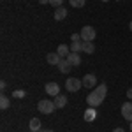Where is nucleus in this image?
<instances>
[{
    "instance_id": "obj_5",
    "label": "nucleus",
    "mask_w": 132,
    "mask_h": 132,
    "mask_svg": "<svg viewBox=\"0 0 132 132\" xmlns=\"http://www.w3.org/2000/svg\"><path fill=\"white\" fill-rule=\"evenodd\" d=\"M44 90H46L48 95H53V99H55L56 95H60V85H58V83H55V81H50V83H46Z\"/></svg>"
},
{
    "instance_id": "obj_30",
    "label": "nucleus",
    "mask_w": 132,
    "mask_h": 132,
    "mask_svg": "<svg viewBox=\"0 0 132 132\" xmlns=\"http://www.w3.org/2000/svg\"><path fill=\"white\" fill-rule=\"evenodd\" d=\"M102 2H109V0H102Z\"/></svg>"
},
{
    "instance_id": "obj_25",
    "label": "nucleus",
    "mask_w": 132,
    "mask_h": 132,
    "mask_svg": "<svg viewBox=\"0 0 132 132\" xmlns=\"http://www.w3.org/2000/svg\"><path fill=\"white\" fill-rule=\"evenodd\" d=\"M113 132H125V130H123L122 127H116V129H114V130H113Z\"/></svg>"
},
{
    "instance_id": "obj_8",
    "label": "nucleus",
    "mask_w": 132,
    "mask_h": 132,
    "mask_svg": "<svg viewBox=\"0 0 132 132\" xmlns=\"http://www.w3.org/2000/svg\"><path fill=\"white\" fill-rule=\"evenodd\" d=\"M67 62L71 63L72 67H78V65H81V58H79V53H69L67 55Z\"/></svg>"
},
{
    "instance_id": "obj_18",
    "label": "nucleus",
    "mask_w": 132,
    "mask_h": 132,
    "mask_svg": "<svg viewBox=\"0 0 132 132\" xmlns=\"http://www.w3.org/2000/svg\"><path fill=\"white\" fill-rule=\"evenodd\" d=\"M9 106H11L9 97H7V95H2V97H0V109H7Z\"/></svg>"
},
{
    "instance_id": "obj_27",
    "label": "nucleus",
    "mask_w": 132,
    "mask_h": 132,
    "mask_svg": "<svg viewBox=\"0 0 132 132\" xmlns=\"http://www.w3.org/2000/svg\"><path fill=\"white\" fill-rule=\"evenodd\" d=\"M41 132H53L51 129H46V130H41Z\"/></svg>"
},
{
    "instance_id": "obj_7",
    "label": "nucleus",
    "mask_w": 132,
    "mask_h": 132,
    "mask_svg": "<svg viewBox=\"0 0 132 132\" xmlns=\"http://www.w3.org/2000/svg\"><path fill=\"white\" fill-rule=\"evenodd\" d=\"M122 116L127 122H132V102H125L122 106Z\"/></svg>"
},
{
    "instance_id": "obj_2",
    "label": "nucleus",
    "mask_w": 132,
    "mask_h": 132,
    "mask_svg": "<svg viewBox=\"0 0 132 132\" xmlns=\"http://www.w3.org/2000/svg\"><path fill=\"white\" fill-rule=\"evenodd\" d=\"M37 109H39L42 114H51V113L56 109V106H55V102H53V101L44 99V101H39V104H37Z\"/></svg>"
},
{
    "instance_id": "obj_15",
    "label": "nucleus",
    "mask_w": 132,
    "mask_h": 132,
    "mask_svg": "<svg viewBox=\"0 0 132 132\" xmlns=\"http://www.w3.org/2000/svg\"><path fill=\"white\" fill-rule=\"evenodd\" d=\"M56 53L60 55L62 58H67V55L71 53V46H67V44H60L58 50H56Z\"/></svg>"
},
{
    "instance_id": "obj_9",
    "label": "nucleus",
    "mask_w": 132,
    "mask_h": 132,
    "mask_svg": "<svg viewBox=\"0 0 132 132\" xmlns=\"http://www.w3.org/2000/svg\"><path fill=\"white\" fill-rule=\"evenodd\" d=\"M83 118H85V122H95V118H97V111H95V108H88V109H85V114H83Z\"/></svg>"
},
{
    "instance_id": "obj_11",
    "label": "nucleus",
    "mask_w": 132,
    "mask_h": 132,
    "mask_svg": "<svg viewBox=\"0 0 132 132\" xmlns=\"http://www.w3.org/2000/svg\"><path fill=\"white\" fill-rule=\"evenodd\" d=\"M53 102H55L56 109H62V108L67 106V95H56V97L53 99Z\"/></svg>"
},
{
    "instance_id": "obj_24",
    "label": "nucleus",
    "mask_w": 132,
    "mask_h": 132,
    "mask_svg": "<svg viewBox=\"0 0 132 132\" xmlns=\"http://www.w3.org/2000/svg\"><path fill=\"white\" fill-rule=\"evenodd\" d=\"M5 86H7V83H5V81L0 83V88H2V90H5Z\"/></svg>"
},
{
    "instance_id": "obj_14",
    "label": "nucleus",
    "mask_w": 132,
    "mask_h": 132,
    "mask_svg": "<svg viewBox=\"0 0 132 132\" xmlns=\"http://www.w3.org/2000/svg\"><path fill=\"white\" fill-rule=\"evenodd\" d=\"M41 120L39 118H32L30 123H28V127H30V130L32 132H41Z\"/></svg>"
},
{
    "instance_id": "obj_10",
    "label": "nucleus",
    "mask_w": 132,
    "mask_h": 132,
    "mask_svg": "<svg viewBox=\"0 0 132 132\" xmlns=\"http://www.w3.org/2000/svg\"><path fill=\"white\" fill-rule=\"evenodd\" d=\"M46 60H48V63L50 65H58L62 62V56L55 51V53H48V56H46Z\"/></svg>"
},
{
    "instance_id": "obj_28",
    "label": "nucleus",
    "mask_w": 132,
    "mask_h": 132,
    "mask_svg": "<svg viewBox=\"0 0 132 132\" xmlns=\"http://www.w3.org/2000/svg\"><path fill=\"white\" fill-rule=\"evenodd\" d=\"M129 28H130V32H132V21H130V23H129Z\"/></svg>"
},
{
    "instance_id": "obj_23",
    "label": "nucleus",
    "mask_w": 132,
    "mask_h": 132,
    "mask_svg": "<svg viewBox=\"0 0 132 132\" xmlns=\"http://www.w3.org/2000/svg\"><path fill=\"white\" fill-rule=\"evenodd\" d=\"M127 97L132 101V88H129V90H127Z\"/></svg>"
},
{
    "instance_id": "obj_29",
    "label": "nucleus",
    "mask_w": 132,
    "mask_h": 132,
    "mask_svg": "<svg viewBox=\"0 0 132 132\" xmlns=\"http://www.w3.org/2000/svg\"><path fill=\"white\" fill-rule=\"evenodd\" d=\"M130 132H132V122H130Z\"/></svg>"
},
{
    "instance_id": "obj_12",
    "label": "nucleus",
    "mask_w": 132,
    "mask_h": 132,
    "mask_svg": "<svg viewBox=\"0 0 132 132\" xmlns=\"http://www.w3.org/2000/svg\"><path fill=\"white\" fill-rule=\"evenodd\" d=\"M71 69H72V65L67 62V58H62V62L58 63V71H60L62 74H69Z\"/></svg>"
},
{
    "instance_id": "obj_20",
    "label": "nucleus",
    "mask_w": 132,
    "mask_h": 132,
    "mask_svg": "<svg viewBox=\"0 0 132 132\" xmlns=\"http://www.w3.org/2000/svg\"><path fill=\"white\" fill-rule=\"evenodd\" d=\"M69 4H71L72 7H83L86 4V0H69Z\"/></svg>"
},
{
    "instance_id": "obj_1",
    "label": "nucleus",
    "mask_w": 132,
    "mask_h": 132,
    "mask_svg": "<svg viewBox=\"0 0 132 132\" xmlns=\"http://www.w3.org/2000/svg\"><path fill=\"white\" fill-rule=\"evenodd\" d=\"M106 95H108V86L104 83H101V85L95 86V90L86 95V102H88L90 108H97V106H101L102 102H104Z\"/></svg>"
},
{
    "instance_id": "obj_17",
    "label": "nucleus",
    "mask_w": 132,
    "mask_h": 132,
    "mask_svg": "<svg viewBox=\"0 0 132 132\" xmlns=\"http://www.w3.org/2000/svg\"><path fill=\"white\" fill-rule=\"evenodd\" d=\"M71 51H72V53H81V51H83V42L81 41L71 42Z\"/></svg>"
},
{
    "instance_id": "obj_19",
    "label": "nucleus",
    "mask_w": 132,
    "mask_h": 132,
    "mask_svg": "<svg viewBox=\"0 0 132 132\" xmlns=\"http://www.w3.org/2000/svg\"><path fill=\"white\" fill-rule=\"evenodd\" d=\"M12 97L14 99H23V97H27V92L25 90H14L12 92Z\"/></svg>"
},
{
    "instance_id": "obj_3",
    "label": "nucleus",
    "mask_w": 132,
    "mask_h": 132,
    "mask_svg": "<svg viewBox=\"0 0 132 132\" xmlns=\"http://www.w3.org/2000/svg\"><path fill=\"white\" fill-rule=\"evenodd\" d=\"M95 35H97V32H95V28L93 27H90V25H85L81 28V39L83 41H93L95 39Z\"/></svg>"
},
{
    "instance_id": "obj_13",
    "label": "nucleus",
    "mask_w": 132,
    "mask_h": 132,
    "mask_svg": "<svg viewBox=\"0 0 132 132\" xmlns=\"http://www.w3.org/2000/svg\"><path fill=\"white\" fill-rule=\"evenodd\" d=\"M53 18L56 21H62L63 18H67V9L65 7H56V11L53 12Z\"/></svg>"
},
{
    "instance_id": "obj_21",
    "label": "nucleus",
    "mask_w": 132,
    "mask_h": 132,
    "mask_svg": "<svg viewBox=\"0 0 132 132\" xmlns=\"http://www.w3.org/2000/svg\"><path fill=\"white\" fill-rule=\"evenodd\" d=\"M50 4L53 7H62V4H63V0H50Z\"/></svg>"
},
{
    "instance_id": "obj_4",
    "label": "nucleus",
    "mask_w": 132,
    "mask_h": 132,
    "mask_svg": "<svg viewBox=\"0 0 132 132\" xmlns=\"http://www.w3.org/2000/svg\"><path fill=\"white\" fill-rule=\"evenodd\" d=\"M81 86H83V81L78 79V78H69V79L65 81V88H67V92H78Z\"/></svg>"
},
{
    "instance_id": "obj_26",
    "label": "nucleus",
    "mask_w": 132,
    "mask_h": 132,
    "mask_svg": "<svg viewBox=\"0 0 132 132\" xmlns=\"http://www.w3.org/2000/svg\"><path fill=\"white\" fill-rule=\"evenodd\" d=\"M39 4H42V5L44 4H50V0H39Z\"/></svg>"
},
{
    "instance_id": "obj_6",
    "label": "nucleus",
    "mask_w": 132,
    "mask_h": 132,
    "mask_svg": "<svg viewBox=\"0 0 132 132\" xmlns=\"http://www.w3.org/2000/svg\"><path fill=\"white\" fill-rule=\"evenodd\" d=\"M83 86H86V88H95V85H97V78H95V74H86V76H83Z\"/></svg>"
},
{
    "instance_id": "obj_22",
    "label": "nucleus",
    "mask_w": 132,
    "mask_h": 132,
    "mask_svg": "<svg viewBox=\"0 0 132 132\" xmlns=\"http://www.w3.org/2000/svg\"><path fill=\"white\" fill-rule=\"evenodd\" d=\"M71 41H72V42L81 41V34H72V35H71Z\"/></svg>"
},
{
    "instance_id": "obj_16",
    "label": "nucleus",
    "mask_w": 132,
    "mask_h": 132,
    "mask_svg": "<svg viewBox=\"0 0 132 132\" xmlns=\"http://www.w3.org/2000/svg\"><path fill=\"white\" fill-rule=\"evenodd\" d=\"M95 51V46H93V42L90 41H83V53H93Z\"/></svg>"
}]
</instances>
